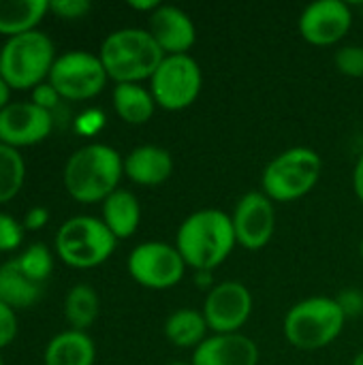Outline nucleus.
<instances>
[{"instance_id": "4468645a", "label": "nucleus", "mask_w": 363, "mask_h": 365, "mask_svg": "<svg viewBox=\"0 0 363 365\" xmlns=\"http://www.w3.org/2000/svg\"><path fill=\"white\" fill-rule=\"evenodd\" d=\"M53 130V113L28 101L9 103L0 111V143L9 148H28L45 141Z\"/></svg>"}, {"instance_id": "9b49d317", "label": "nucleus", "mask_w": 363, "mask_h": 365, "mask_svg": "<svg viewBox=\"0 0 363 365\" xmlns=\"http://www.w3.org/2000/svg\"><path fill=\"white\" fill-rule=\"evenodd\" d=\"M252 293L237 280L214 284L203 299V317L214 334H240L252 314Z\"/></svg>"}, {"instance_id": "bb28decb", "label": "nucleus", "mask_w": 363, "mask_h": 365, "mask_svg": "<svg viewBox=\"0 0 363 365\" xmlns=\"http://www.w3.org/2000/svg\"><path fill=\"white\" fill-rule=\"evenodd\" d=\"M334 64L344 77L359 79V77H363V47L362 45L340 47L334 56Z\"/></svg>"}, {"instance_id": "7c9ffc66", "label": "nucleus", "mask_w": 363, "mask_h": 365, "mask_svg": "<svg viewBox=\"0 0 363 365\" xmlns=\"http://www.w3.org/2000/svg\"><path fill=\"white\" fill-rule=\"evenodd\" d=\"M17 336V314L11 306L0 302V349L13 344Z\"/></svg>"}, {"instance_id": "c9c22d12", "label": "nucleus", "mask_w": 363, "mask_h": 365, "mask_svg": "<svg viewBox=\"0 0 363 365\" xmlns=\"http://www.w3.org/2000/svg\"><path fill=\"white\" fill-rule=\"evenodd\" d=\"M128 6L131 9H135V11H139V13H154L158 6H160V2L158 0H143V2H137V0H131L128 2Z\"/></svg>"}, {"instance_id": "f03ea898", "label": "nucleus", "mask_w": 363, "mask_h": 365, "mask_svg": "<svg viewBox=\"0 0 363 365\" xmlns=\"http://www.w3.org/2000/svg\"><path fill=\"white\" fill-rule=\"evenodd\" d=\"M124 158L107 143H88L75 150L62 171V182L77 203H103L120 188Z\"/></svg>"}, {"instance_id": "1a4fd4ad", "label": "nucleus", "mask_w": 363, "mask_h": 365, "mask_svg": "<svg viewBox=\"0 0 363 365\" xmlns=\"http://www.w3.org/2000/svg\"><path fill=\"white\" fill-rule=\"evenodd\" d=\"M107 71L98 53L73 49L56 58L47 81L58 90L64 101H90L103 92Z\"/></svg>"}, {"instance_id": "7ed1b4c3", "label": "nucleus", "mask_w": 363, "mask_h": 365, "mask_svg": "<svg viewBox=\"0 0 363 365\" xmlns=\"http://www.w3.org/2000/svg\"><path fill=\"white\" fill-rule=\"evenodd\" d=\"M98 58L116 83H143L152 79L165 53L150 30L120 28L103 38Z\"/></svg>"}, {"instance_id": "cd10ccee", "label": "nucleus", "mask_w": 363, "mask_h": 365, "mask_svg": "<svg viewBox=\"0 0 363 365\" xmlns=\"http://www.w3.org/2000/svg\"><path fill=\"white\" fill-rule=\"evenodd\" d=\"M24 227L13 216L0 212V252H13L21 246L24 240Z\"/></svg>"}, {"instance_id": "a19ab883", "label": "nucleus", "mask_w": 363, "mask_h": 365, "mask_svg": "<svg viewBox=\"0 0 363 365\" xmlns=\"http://www.w3.org/2000/svg\"><path fill=\"white\" fill-rule=\"evenodd\" d=\"M0 365H4V361H2V355H0Z\"/></svg>"}, {"instance_id": "39448f33", "label": "nucleus", "mask_w": 363, "mask_h": 365, "mask_svg": "<svg viewBox=\"0 0 363 365\" xmlns=\"http://www.w3.org/2000/svg\"><path fill=\"white\" fill-rule=\"evenodd\" d=\"M56 58L53 41L43 30L11 36L0 47V77L11 90H34L47 81Z\"/></svg>"}, {"instance_id": "b1692460", "label": "nucleus", "mask_w": 363, "mask_h": 365, "mask_svg": "<svg viewBox=\"0 0 363 365\" xmlns=\"http://www.w3.org/2000/svg\"><path fill=\"white\" fill-rule=\"evenodd\" d=\"M101 312V299L94 287L90 284H75L68 289L64 297V319L75 331H86L94 325Z\"/></svg>"}, {"instance_id": "ddd939ff", "label": "nucleus", "mask_w": 363, "mask_h": 365, "mask_svg": "<svg viewBox=\"0 0 363 365\" xmlns=\"http://www.w3.org/2000/svg\"><path fill=\"white\" fill-rule=\"evenodd\" d=\"M297 26L306 43L315 47H329L349 34L353 26V11L351 4L342 0H317L304 6Z\"/></svg>"}, {"instance_id": "aec40b11", "label": "nucleus", "mask_w": 363, "mask_h": 365, "mask_svg": "<svg viewBox=\"0 0 363 365\" xmlns=\"http://www.w3.org/2000/svg\"><path fill=\"white\" fill-rule=\"evenodd\" d=\"M111 103L118 118L131 126L148 124L154 118L156 101L143 83H116L111 92Z\"/></svg>"}, {"instance_id": "a211bd4d", "label": "nucleus", "mask_w": 363, "mask_h": 365, "mask_svg": "<svg viewBox=\"0 0 363 365\" xmlns=\"http://www.w3.org/2000/svg\"><path fill=\"white\" fill-rule=\"evenodd\" d=\"M101 220L113 233L116 240L133 237L141 222V203L135 192L126 188H118L111 192L101 205Z\"/></svg>"}, {"instance_id": "c85d7f7f", "label": "nucleus", "mask_w": 363, "mask_h": 365, "mask_svg": "<svg viewBox=\"0 0 363 365\" xmlns=\"http://www.w3.org/2000/svg\"><path fill=\"white\" fill-rule=\"evenodd\" d=\"M92 4L88 0H51L49 13L62 19H81L90 13Z\"/></svg>"}, {"instance_id": "f8f14e48", "label": "nucleus", "mask_w": 363, "mask_h": 365, "mask_svg": "<svg viewBox=\"0 0 363 365\" xmlns=\"http://www.w3.org/2000/svg\"><path fill=\"white\" fill-rule=\"evenodd\" d=\"M231 222L237 246L261 250L276 233V203L263 190H250L237 199Z\"/></svg>"}, {"instance_id": "0eeeda50", "label": "nucleus", "mask_w": 363, "mask_h": 365, "mask_svg": "<svg viewBox=\"0 0 363 365\" xmlns=\"http://www.w3.org/2000/svg\"><path fill=\"white\" fill-rule=\"evenodd\" d=\"M118 240L96 216H73L64 220L56 233V255L75 269H92L103 265L116 250Z\"/></svg>"}, {"instance_id": "9d476101", "label": "nucleus", "mask_w": 363, "mask_h": 365, "mask_svg": "<svg viewBox=\"0 0 363 365\" xmlns=\"http://www.w3.org/2000/svg\"><path fill=\"white\" fill-rule=\"evenodd\" d=\"M126 269L139 287L150 291H167L180 284L188 267L173 244L143 242L131 250Z\"/></svg>"}, {"instance_id": "a878e982", "label": "nucleus", "mask_w": 363, "mask_h": 365, "mask_svg": "<svg viewBox=\"0 0 363 365\" xmlns=\"http://www.w3.org/2000/svg\"><path fill=\"white\" fill-rule=\"evenodd\" d=\"M15 261H17V265L21 267V272H24L30 280H34V282H39V284H45L47 278H49L51 272H53V255H51V250H49L45 244H41V242L30 244L26 250H21V255L15 257Z\"/></svg>"}, {"instance_id": "20e7f679", "label": "nucleus", "mask_w": 363, "mask_h": 365, "mask_svg": "<svg viewBox=\"0 0 363 365\" xmlns=\"http://www.w3.org/2000/svg\"><path fill=\"white\" fill-rule=\"evenodd\" d=\"M347 319L336 297H306L285 314L282 334L297 351H321L340 338Z\"/></svg>"}, {"instance_id": "e433bc0d", "label": "nucleus", "mask_w": 363, "mask_h": 365, "mask_svg": "<svg viewBox=\"0 0 363 365\" xmlns=\"http://www.w3.org/2000/svg\"><path fill=\"white\" fill-rule=\"evenodd\" d=\"M9 98H11V88H9V86H6V81L0 77V111L11 103Z\"/></svg>"}, {"instance_id": "dca6fc26", "label": "nucleus", "mask_w": 363, "mask_h": 365, "mask_svg": "<svg viewBox=\"0 0 363 365\" xmlns=\"http://www.w3.org/2000/svg\"><path fill=\"white\" fill-rule=\"evenodd\" d=\"M193 365H259V346L240 334H212L193 351Z\"/></svg>"}, {"instance_id": "2f4dec72", "label": "nucleus", "mask_w": 363, "mask_h": 365, "mask_svg": "<svg viewBox=\"0 0 363 365\" xmlns=\"http://www.w3.org/2000/svg\"><path fill=\"white\" fill-rule=\"evenodd\" d=\"M30 96H32L30 103H34V105H39L41 109L51 111V113H53V109H56V107L60 105V101H62V96L58 94V90H56L49 81H43L41 86H36V88L32 90Z\"/></svg>"}, {"instance_id": "412c9836", "label": "nucleus", "mask_w": 363, "mask_h": 365, "mask_svg": "<svg viewBox=\"0 0 363 365\" xmlns=\"http://www.w3.org/2000/svg\"><path fill=\"white\" fill-rule=\"evenodd\" d=\"M45 293V284L30 280L15 259L0 265V302L13 310H26L39 304Z\"/></svg>"}, {"instance_id": "393cba45", "label": "nucleus", "mask_w": 363, "mask_h": 365, "mask_svg": "<svg viewBox=\"0 0 363 365\" xmlns=\"http://www.w3.org/2000/svg\"><path fill=\"white\" fill-rule=\"evenodd\" d=\"M26 180V163L19 150L0 143V205L15 199Z\"/></svg>"}, {"instance_id": "f3484780", "label": "nucleus", "mask_w": 363, "mask_h": 365, "mask_svg": "<svg viewBox=\"0 0 363 365\" xmlns=\"http://www.w3.org/2000/svg\"><path fill=\"white\" fill-rule=\"evenodd\" d=\"M124 175L137 186H160L173 175V156L163 145H137L124 156Z\"/></svg>"}, {"instance_id": "58836bf2", "label": "nucleus", "mask_w": 363, "mask_h": 365, "mask_svg": "<svg viewBox=\"0 0 363 365\" xmlns=\"http://www.w3.org/2000/svg\"><path fill=\"white\" fill-rule=\"evenodd\" d=\"M165 365H193L190 361H169V364Z\"/></svg>"}, {"instance_id": "f704fd0d", "label": "nucleus", "mask_w": 363, "mask_h": 365, "mask_svg": "<svg viewBox=\"0 0 363 365\" xmlns=\"http://www.w3.org/2000/svg\"><path fill=\"white\" fill-rule=\"evenodd\" d=\"M353 190H355V197L362 201L363 205V152L362 156L357 158L355 167H353Z\"/></svg>"}, {"instance_id": "f257e3e1", "label": "nucleus", "mask_w": 363, "mask_h": 365, "mask_svg": "<svg viewBox=\"0 0 363 365\" xmlns=\"http://www.w3.org/2000/svg\"><path fill=\"white\" fill-rule=\"evenodd\" d=\"M173 246L186 267L197 274H210L220 267L237 246L231 214L214 207L193 212L180 222Z\"/></svg>"}, {"instance_id": "ea45409f", "label": "nucleus", "mask_w": 363, "mask_h": 365, "mask_svg": "<svg viewBox=\"0 0 363 365\" xmlns=\"http://www.w3.org/2000/svg\"><path fill=\"white\" fill-rule=\"evenodd\" d=\"M359 257H362V261H363V237H362V242H359Z\"/></svg>"}, {"instance_id": "72a5a7b5", "label": "nucleus", "mask_w": 363, "mask_h": 365, "mask_svg": "<svg viewBox=\"0 0 363 365\" xmlns=\"http://www.w3.org/2000/svg\"><path fill=\"white\" fill-rule=\"evenodd\" d=\"M338 302H340V306H342V310H344L347 317L363 312V295L359 291H355V289L344 291V295L338 297Z\"/></svg>"}, {"instance_id": "6e6552de", "label": "nucleus", "mask_w": 363, "mask_h": 365, "mask_svg": "<svg viewBox=\"0 0 363 365\" xmlns=\"http://www.w3.org/2000/svg\"><path fill=\"white\" fill-rule=\"evenodd\" d=\"M201 86L203 73L190 53L165 56L150 79V92L156 105L167 111L188 109L199 98Z\"/></svg>"}, {"instance_id": "5701e85b", "label": "nucleus", "mask_w": 363, "mask_h": 365, "mask_svg": "<svg viewBox=\"0 0 363 365\" xmlns=\"http://www.w3.org/2000/svg\"><path fill=\"white\" fill-rule=\"evenodd\" d=\"M208 321L201 310L180 308L165 321V338L178 349H197L208 340Z\"/></svg>"}, {"instance_id": "6ab92c4d", "label": "nucleus", "mask_w": 363, "mask_h": 365, "mask_svg": "<svg viewBox=\"0 0 363 365\" xmlns=\"http://www.w3.org/2000/svg\"><path fill=\"white\" fill-rule=\"evenodd\" d=\"M96 346L86 331L66 329L53 336L43 355L45 365H94Z\"/></svg>"}, {"instance_id": "473e14b6", "label": "nucleus", "mask_w": 363, "mask_h": 365, "mask_svg": "<svg viewBox=\"0 0 363 365\" xmlns=\"http://www.w3.org/2000/svg\"><path fill=\"white\" fill-rule=\"evenodd\" d=\"M49 222V212H47V207H43V205H34V207H30L26 214H24V220H21V227H24V231H41L45 225Z\"/></svg>"}, {"instance_id": "4be33fe9", "label": "nucleus", "mask_w": 363, "mask_h": 365, "mask_svg": "<svg viewBox=\"0 0 363 365\" xmlns=\"http://www.w3.org/2000/svg\"><path fill=\"white\" fill-rule=\"evenodd\" d=\"M49 13V0H0V34L6 38L36 30Z\"/></svg>"}, {"instance_id": "4c0bfd02", "label": "nucleus", "mask_w": 363, "mask_h": 365, "mask_svg": "<svg viewBox=\"0 0 363 365\" xmlns=\"http://www.w3.org/2000/svg\"><path fill=\"white\" fill-rule=\"evenodd\" d=\"M351 365H363V349L357 353V355H355V359H353V364Z\"/></svg>"}, {"instance_id": "2eb2a0df", "label": "nucleus", "mask_w": 363, "mask_h": 365, "mask_svg": "<svg viewBox=\"0 0 363 365\" xmlns=\"http://www.w3.org/2000/svg\"><path fill=\"white\" fill-rule=\"evenodd\" d=\"M150 34L158 43L165 56H182L193 49L197 43V26L193 17L173 4H160L154 13L148 15Z\"/></svg>"}, {"instance_id": "c756f323", "label": "nucleus", "mask_w": 363, "mask_h": 365, "mask_svg": "<svg viewBox=\"0 0 363 365\" xmlns=\"http://www.w3.org/2000/svg\"><path fill=\"white\" fill-rule=\"evenodd\" d=\"M103 126H105V113L101 109H86L75 120V130L83 137H92L101 133Z\"/></svg>"}, {"instance_id": "423d86ee", "label": "nucleus", "mask_w": 363, "mask_h": 365, "mask_svg": "<svg viewBox=\"0 0 363 365\" xmlns=\"http://www.w3.org/2000/svg\"><path fill=\"white\" fill-rule=\"evenodd\" d=\"M323 158L317 150L295 145L274 156L261 175V188L274 203H291L308 192L321 180Z\"/></svg>"}]
</instances>
